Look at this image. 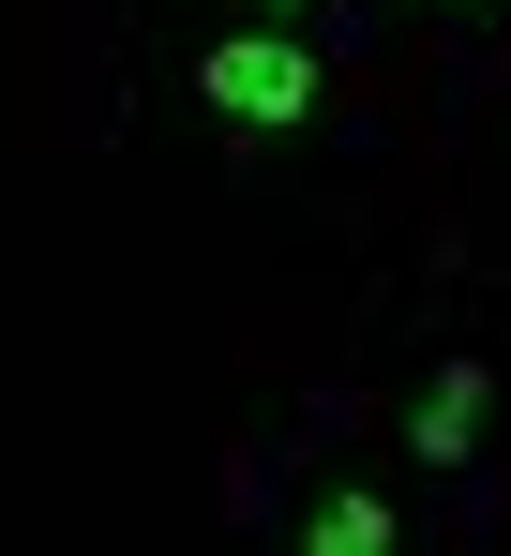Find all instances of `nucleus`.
Instances as JSON below:
<instances>
[{
	"label": "nucleus",
	"mask_w": 511,
	"mask_h": 556,
	"mask_svg": "<svg viewBox=\"0 0 511 556\" xmlns=\"http://www.w3.org/2000/svg\"><path fill=\"white\" fill-rule=\"evenodd\" d=\"M196 105H211V121H256V136H271V121H316V61L271 46V30H241V46L196 61Z\"/></svg>",
	"instance_id": "f257e3e1"
},
{
	"label": "nucleus",
	"mask_w": 511,
	"mask_h": 556,
	"mask_svg": "<svg viewBox=\"0 0 511 556\" xmlns=\"http://www.w3.org/2000/svg\"><path fill=\"white\" fill-rule=\"evenodd\" d=\"M466 437H482V362H451V376H436V391H422V452L451 466V452H466Z\"/></svg>",
	"instance_id": "f03ea898"
},
{
	"label": "nucleus",
	"mask_w": 511,
	"mask_h": 556,
	"mask_svg": "<svg viewBox=\"0 0 511 556\" xmlns=\"http://www.w3.org/2000/svg\"><path fill=\"white\" fill-rule=\"evenodd\" d=\"M316 556H391V496H316Z\"/></svg>",
	"instance_id": "7ed1b4c3"
},
{
	"label": "nucleus",
	"mask_w": 511,
	"mask_h": 556,
	"mask_svg": "<svg viewBox=\"0 0 511 556\" xmlns=\"http://www.w3.org/2000/svg\"><path fill=\"white\" fill-rule=\"evenodd\" d=\"M271 15H286V0H271Z\"/></svg>",
	"instance_id": "20e7f679"
}]
</instances>
